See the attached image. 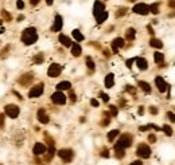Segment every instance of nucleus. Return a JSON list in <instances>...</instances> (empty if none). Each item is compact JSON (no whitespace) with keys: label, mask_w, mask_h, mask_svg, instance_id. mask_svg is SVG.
<instances>
[{"label":"nucleus","mask_w":175,"mask_h":165,"mask_svg":"<svg viewBox=\"0 0 175 165\" xmlns=\"http://www.w3.org/2000/svg\"><path fill=\"white\" fill-rule=\"evenodd\" d=\"M36 40H38V32H36V30L34 27H28L23 31V34H22V42L24 44L30 46V44H34Z\"/></svg>","instance_id":"nucleus-1"},{"label":"nucleus","mask_w":175,"mask_h":165,"mask_svg":"<svg viewBox=\"0 0 175 165\" xmlns=\"http://www.w3.org/2000/svg\"><path fill=\"white\" fill-rule=\"evenodd\" d=\"M131 145H132V134L124 133V134H121V136H120V138H119L117 144L115 145V148L125 149V148H128V146H131Z\"/></svg>","instance_id":"nucleus-2"},{"label":"nucleus","mask_w":175,"mask_h":165,"mask_svg":"<svg viewBox=\"0 0 175 165\" xmlns=\"http://www.w3.org/2000/svg\"><path fill=\"white\" fill-rule=\"evenodd\" d=\"M136 154L141 158H148L151 156V148H150L147 144H140V145L137 146Z\"/></svg>","instance_id":"nucleus-3"},{"label":"nucleus","mask_w":175,"mask_h":165,"mask_svg":"<svg viewBox=\"0 0 175 165\" xmlns=\"http://www.w3.org/2000/svg\"><path fill=\"white\" fill-rule=\"evenodd\" d=\"M58 156L63 160V162H70L71 160H73V150L71 149H67V148H65V149H59L58 150Z\"/></svg>","instance_id":"nucleus-4"},{"label":"nucleus","mask_w":175,"mask_h":165,"mask_svg":"<svg viewBox=\"0 0 175 165\" xmlns=\"http://www.w3.org/2000/svg\"><path fill=\"white\" fill-rule=\"evenodd\" d=\"M61 71H62L61 65H58V63H53V65L49 67V70H47V75L51 77V78H57V77H59Z\"/></svg>","instance_id":"nucleus-5"},{"label":"nucleus","mask_w":175,"mask_h":165,"mask_svg":"<svg viewBox=\"0 0 175 165\" xmlns=\"http://www.w3.org/2000/svg\"><path fill=\"white\" fill-rule=\"evenodd\" d=\"M51 101L54 103H57V105H65V102H66V95L63 94L62 91L58 90L51 95Z\"/></svg>","instance_id":"nucleus-6"},{"label":"nucleus","mask_w":175,"mask_h":165,"mask_svg":"<svg viewBox=\"0 0 175 165\" xmlns=\"http://www.w3.org/2000/svg\"><path fill=\"white\" fill-rule=\"evenodd\" d=\"M32 81H34V74L32 73H26L18 79L20 86H28V85H31Z\"/></svg>","instance_id":"nucleus-7"},{"label":"nucleus","mask_w":175,"mask_h":165,"mask_svg":"<svg viewBox=\"0 0 175 165\" xmlns=\"http://www.w3.org/2000/svg\"><path fill=\"white\" fill-rule=\"evenodd\" d=\"M4 110H5V114L11 118H16L19 115V111H20L19 107L16 106V105H7V106L4 107Z\"/></svg>","instance_id":"nucleus-8"},{"label":"nucleus","mask_w":175,"mask_h":165,"mask_svg":"<svg viewBox=\"0 0 175 165\" xmlns=\"http://www.w3.org/2000/svg\"><path fill=\"white\" fill-rule=\"evenodd\" d=\"M133 12L139 14V15H147L148 12H150V5H147V4H144V3H139L133 7Z\"/></svg>","instance_id":"nucleus-9"},{"label":"nucleus","mask_w":175,"mask_h":165,"mask_svg":"<svg viewBox=\"0 0 175 165\" xmlns=\"http://www.w3.org/2000/svg\"><path fill=\"white\" fill-rule=\"evenodd\" d=\"M43 93V83H39V85H36V86H34L30 90V93H28V97L30 98H38V97H40Z\"/></svg>","instance_id":"nucleus-10"},{"label":"nucleus","mask_w":175,"mask_h":165,"mask_svg":"<svg viewBox=\"0 0 175 165\" xmlns=\"http://www.w3.org/2000/svg\"><path fill=\"white\" fill-rule=\"evenodd\" d=\"M155 85H156V87H158V90H159L160 93H164V91L168 89V85L166 83V81H164L162 77H156L155 78Z\"/></svg>","instance_id":"nucleus-11"},{"label":"nucleus","mask_w":175,"mask_h":165,"mask_svg":"<svg viewBox=\"0 0 175 165\" xmlns=\"http://www.w3.org/2000/svg\"><path fill=\"white\" fill-rule=\"evenodd\" d=\"M36 118H38V121L40 124H49V121H50V118L46 114V110L45 109H39L36 111Z\"/></svg>","instance_id":"nucleus-12"},{"label":"nucleus","mask_w":175,"mask_h":165,"mask_svg":"<svg viewBox=\"0 0 175 165\" xmlns=\"http://www.w3.org/2000/svg\"><path fill=\"white\" fill-rule=\"evenodd\" d=\"M63 26V19L61 15H55V20H54V26L51 27V30L54 32H58L61 31V28H62Z\"/></svg>","instance_id":"nucleus-13"},{"label":"nucleus","mask_w":175,"mask_h":165,"mask_svg":"<svg viewBox=\"0 0 175 165\" xmlns=\"http://www.w3.org/2000/svg\"><path fill=\"white\" fill-rule=\"evenodd\" d=\"M124 47V39L123 38H116V39L112 42V50L115 54H117V51H119V48Z\"/></svg>","instance_id":"nucleus-14"},{"label":"nucleus","mask_w":175,"mask_h":165,"mask_svg":"<svg viewBox=\"0 0 175 165\" xmlns=\"http://www.w3.org/2000/svg\"><path fill=\"white\" fill-rule=\"evenodd\" d=\"M46 146L43 145V144H40V142H38V144H35L34 148H32V152H34L35 156H39V154H45L46 153Z\"/></svg>","instance_id":"nucleus-15"},{"label":"nucleus","mask_w":175,"mask_h":165,"mask_svg":"<svg viewBox=\"0 0 175 165\" xmlns=\"http://www.w3.org/2000/svg\"><path fill=\"white\" fill-rule=\"evenodd\" d=\"M105 11V5H104V3H101V1H96L94 3V7H93V14H94V16H98L100 14H102V12Z\"/></svg>","instance_id":"nucleus-16"},{"label":"nucleus","mask_w":175,"mask_h":165,"mask_svg":"<svg viewBox=\"0 0 175 165\" xmlns=\"http://www.w3.org/2000/svg\"><path fill=\"white\" fill-rule=\"evenodd\" d=\"M135 62H136L137 67H139L140 70H147V69H148L147 59H144V58H135Z\"/></svg>","instance_id":"nucleus-17"},{"label":"nucleus","mask_w":175,"mask_h":165,"mask_svg":"<svg viewBox=\"0 0 175 165\" xmlns=\"http://www.w3.org/2000/svg\"><path fill=\"white\" fill-rule=\"evenodd\" d=\"M113 85H115V75L110 73V74H108L105 77V87L110 89V87H113Z\"/></svg>","instance_id":"nucleus-18"},{"label":"nucleus","mask_w":175,"mask_h":165,"mask_svg":"<svg viewBox=\"0 0 175 165\" xmlns=\"http://www.w3.org/2000/svg\"><path fill=\"white\" fill-rule=\"evenodd\" d=\"M58 39H59V42L65 46V47H70L71 46V40H70V38H67L66 35H63V34H59V36H58Z\"/></svg>","instance_id":"nucleus-19"},{"label":"nucleus","mask_w":175,"mask_h":165,"mask_svg":"<svg viewBox=\"0 0 175 165\" xmlns=\"http://www.w3.org/2000/svg\"><path fill=\"white\" fill-rule=\"evenodd\" d=\"M70 87H71V83L67 82V81H62V82H59L57 85V90L62 91V90H70Z\"/></svg>","instance_id":"nucleus-20"},{"label":"nucleus","mask_w":175,"mask_h":165,"mask_svg":"<svg viewBox=\"0 0 175 165\" xmlns=\"http://www.w3.org/2000/svg\"><path fill=\"white\" fill-rule=\"evenodd\" d=\"M150 46L154 48H162L163 47V42L160 39H156V38H152L151 40H150Z\"/></svg>","instance_id":"nucleus-21"},{"label":"nucleus","mask_w":175,"mask_h":165,"mask_svg":"<svg viewBox=\"0 0 175 165\" xmlns=\"http://www.w3.org/2000/svg\"><path fill=\"white\" fill-rule=\"evenodd\" d=\"M154 59H155V62L158 63V65H160V66H164L163 62H164V55L162 54V52L156 51L155 54H154Z\"/></svg>","instance_id":"nucleus-22"},{"label":"nucleus","mask_w":175,"mask_h":165,"mask_svg":"<svg viewBox=\"0 0 175 165\" xmlns=\"http://www.w3.org/2000/svg\"><path fill=\"white\" fill-rule=\"evenodd\" d=\"M81 52H82V48H81V46L78 43H74V44H71V54L74 55V56H80L81 55Z\"/></svg>","instance_id":"nucleus-23"},{"label":"nucleus","mask_w":175,"mask_h":165,"mask_svg":"<svg viewBox=\"0 0 175 165\" xmlns=\"http://www.w3.org/2000/svg\"><path fill=\"white\" fill-rule=\"evenodd\" d=\"M139 87L141 89V90L144 91V93H151V86H150V83H147V82H144V81H139Z\"/></svg>","instance_id":"nucleus-24"},{"label":"nucleus","mask_w":175,"mask_h":165,"mask_svg":"<svg viewBox=\"0 0 175 165\" xmlns=\"http://www.w3.org/2000/svg\"><path fill=\"white\" fill-rule=\"evenodd\" d=\"M135 35H136L135 28H128V30H127V32H125V38H127V40H129V42L135 39Z\"/></svg>","instance_id":"nucleus-25"},{"label":"nucleus","mask_w":175,"mask_h":165,"mask_svg":"<svg viewBox=\"0 0 175 165\" xmlns=\"http://www.w3.org/2000/svg\"><path fill=\"white\" fill-rule=\"evenodd\" d=\"M106 19H108V12H106V11H104L102 14H100L98 16H96V20H97L98 24H101L102 22H105Z\"/></svg>","instance_id":"nucleus-26"},{"label":"nucleus","mask_w":175,"mask_h":165,"mask_svg":"<svg viewBox=\"0 0 175 165\" xmlns=\"http://www.w3.org/2000/svg\"><path fill=\"white\" fill-rule=\"evenodd\" d=\"M73 36H74V39L77 40V42H81V40H84V35L81 34V31L80 30H73Z\"/></svg>","instance_id":"nucleus-27"},{"label":"nucleus","mask_w":175,"mask_h":165,"mask_svg":"<svg viewBox=\"0 0 175 165\" xmlns=\"http://www.w3.org/2000/svg\"><path fill=\"white\" fill-rule=\"evenodd\" d=\"M119 133H120V132H119V129L110 130V132L108 133V140H109L110 142H113V140H115V138H116L117 136H119Z\"/></svg>","instance_id":"nucleus-28"},{"label":"nucleus","mask_w":175,"mask_h":165,"mask_svg":"<svg viewBox=\"0 0 175 165\" xmlns=\"http://www.w3.org/2000/svg\"><path fill=\"white\" fill-rule=\"evenodd\" d=\"M49 152L46 153V161H50L51 158H53V156H54V153H55V148L54 146H49Z\"/></svg>","instance_id":"nucleus-29"},{"label":"nucleus","mask_w":175,"mask_h":165,"mask_svg":"<svg viewBox=\"0 0 175 165\" xmlns=\"http://www.w3.org/2000/svg\"><path fill=\"white\" fill-rule=\"evenodd\" d=\"M104 115H105V118L102 120L101 122H100V125H101V126H108V125H109V122H110V118H109V117H110V114L105 111Z\"/></svg>","instance_id":"nucleus-30"},{"label":"nucleus","mask_w":175,"mask_h":165,"mask_svg":"<svg viewBox=\"0 0 175 165\" xmlns=\"http://www.w3.org/2000/svg\"><path fill=\"white\" fill-rule=\"evenodd\" d=\"M150 12H152L154 15L159 14V3H154L150 5Z\"/></svg>","instance_id":"nucleus-31"},{"label":"nucleus","mask_w":175,"mask_h":165,"mask_svg":"<svg viewBox=\"0 0 175 165\" xmlns=\"http://www.w3.org/2000/svg\"><path fill=\"white\" fill-rule=\"evenodd\" d=\"M115 153H116L117 158H123L125 156V150L121 149V148H115Z\"/></svg>","instance_id":"nucleus-32"},{"label":"nucleus","mask_w":175,"mask_h":165,"mask_svg":"<svg viewBox=\"0 0 175 165\" xmlns=\"http://www.w3.org/2000/svg\"><path fill=\"white\" fill-rule=\"evenodd\" d=\"M86 66H88V69H89L90 71L94 70V62L90 56H86Z\"/></svg>","instance_id":"nucleus-33"},{"label":"nucleus","mask_w":175,"mask_h":165,"mask_svg":"<svg viewBox=\"0 0 175 165\" xmlns=\"http://www.w3.org/2000/svg\"><path fill=\"white\" fill-rule=\"evenodd\" d=\"M43 60H45V56H43V54H38L34 56V63H36V65H42Z\"/></svg>","instance_id":"nucleus-34"},{"label":"nucleus","mask_w":175,"mask_h":165,"mask_svg":"<svg viewBox=\"0 0 175 165\" xmlns=\"http://www.w3.org/2000/svg\"><path fill=\"white\" fill-rule=\"evenodd\" d=\"M127 11H128V10H127L125 7L119 8V10L116 11V18H121V16H124L125 14H127Z\"/></svg>","instance_id":"nucleus-35"},{"label":"nucleus","mask_w":175,"mask_h":165,"mask_svg":"<svg viewBox=\"0 0 175 165\" xmlns=\"http://www.w3.org/2000/svg\"><path fill=\"white\" fill-rule=\"evenodd\" d=\"M162 130L166 133V136H172V129H171V126L170 125H163Z\"/></svg>","instance_id":"nucleus-36"},{"label":"nucleus","mask_w":175,"mask_h":165,"mask_svg":"<svg viewBox=\"0 0 175 165\" xmlns=\"http://www.w3.org/2000/svg\"><path fill=\"white\" fill-rule=\"evenodd\" d=\"M45 138H46V142L49 144V146H54V140L49 133H45Z\"/></svg>","instance_id":"nucleus-37"},{"label":"nucleus","mask_w":175,"mask_h":165,"mask_svg":"<svg viewBox=\"0 0 175 165\" xmlns=\"http://www.w3.org/2000/svg\"><path fill=\"white\" fill-rule=\"evenodd\" d=\"M1 16H3V19H5L7 22H11V19H12L11 15H10V14H8L5 10H3V11H1Z\"/></svg>","instance_id":"nucleus-38"},{"label":"nucleus","mask_w":175,"mask_h":165,"mask_svg":"<svg viewBox=\"0 0 175 165\" xmlns=\"http://www.w3.org/2000/svg\"><path fill=\"white\" fill-rule=\"evenodd\" d=\"M8 51H10V47H5L4 50H1V52H0V58L4 59L8 56Z\"/></svg>","instance_id":"nucleus-39"},{"label":"nucleus","mask_w":175,"mask_h":165,"mask_svg":"<svg viewBox=\"0 0 175 165\" xmlns=\"http://www.w3.org/2000/svg\"><path fill=\"white\" fill-rule=\"evenodd\" d=\"M109 109H110V115L116 117L117 113H119V111H117V107H116V106H113V105H110V106H109Z\"/></svg>","instance_id":"nucleus-40"},{"label":"nucleus","mask_w":175,"mask_h":165,"mask_svg":"<svg viewBox=\"0 0 175 165\" xmlns=\"http://www.w3.org/2000/svg\"><path fill=\"white\" fill-rule=\"evenodd\" d=\"M167 118L171 122H175V114L172 113V111H167Z\"/></svg>","instance_id":"nucleus-41"},{"label":"nucleus","mask_w":175,"mask_h":165,"mask_svg":"<svg viewBox=\"0 0 175 165\" xmlns=\"http://www.w3.org/2000/svg\"><path fill=\"white\" fill-rule=\"evenodd\" d=\"M125 90L128 91V93H131V94H133V95L136 94V90H135V89H133L132 86H129V85H128V86H127V87H125Z\"/></svg>","instance_id":"nucleus-42"},{"label":"nucleus","mask_w":175,"mask_h":165,"mask_svg":"<svg viewBox=\"0 0 175 165\" xmlns=\"http://www.w3.org/2000/svg\"><path fill=\"white\" fill-rule=\"evenodd\" d=\"M133 62H135V58L128 59V60L125 62V65H127V67H128V69H131V67H132V63H133Z\"/></svg>","instance_id":"nucleus-43"},{"label":"nucleus","mask_w":175,"mask_h":165,"mask_svg":"<svg viewBox=\"0 0 175 165\" xmlns=\"http://www.w3.org/2000/svg\"><path fill=\"white\" fill-rule=\"evenodd\" d=\"M100 97H101L102 101H105V102H108V101H109V95L105 94V93H101V94H100Z\"/></svg>","instance_id":"nucleus-44"},{"label":"nucleus","mask_w":175,"mask_h":165,"mask_svg":"<svg viewBox=\"0 0 175 165\" xmlns=\"http://www.w3.org/2000/svg\"><path fill=\"white\" fill-rule=\"evenodd\" d=\"M16 5H18L19 10H23V8H24V3L22 1V0H18V1H16Z\"/></svg>","instance_id":"nucleus-45"},{"label":"nucleus","mask_w":175,"mask_h":165,"mask_svg":"<svg viewBox=\"0 0 175 165\" xmlns=\"http://www.w3.org/2000/svg\"><path fill=\"white\" fill-rule=\"evenodd\" d=\"M148 141L151 142V144H154V142H156V137L154 134H150V136H148Z\"/></svg>","instance_id":"nucleus-46"},{"label":"nucleus","mask_w":175,"mask_h":165,"mask_svg":"<svg viewBox=\"0 0 175 165\" xmlns=\"http://www.w3.org/2000/svg\"><path fill=\"white\" fill-rule=\"evenodd\" d=\"M4 128V114H0V129Z\"/></svg>","instance_id":"nucleus-47"},{"label":"nucleus","mask_w":175,"mask_h":165,"mask_svg":"<svg viewBox=\"0 0 175 165\" xmlns=\"http://www.w3.org/2000/svg\"><path fill=\"white\" fill-rule=\"evenodd\" d=\"M150 113L155 115V114H158V109H156L155 106H150Z\"/></svg>","instance_id":"nucleus-48"},{"label":"nucleus","mask_w":175,"mask_h":165,"mask_svg":"<svg viewBox=\"0 0 175 165\" xmlns=\"http://www.w3.org/2000/svg\"><path fill=\"white\" fill-rule=\"evenodd\" d=\"M70 101H71V102H75V99H77V97H75V94H74L73 91H70Z\"/></svg>","instance_id":"nucleus-49"},{"label":"nucleus","mask_w":175,"mask_h":165,"mask_svg":"<svg viewBox=\"0 0 175 165\" xmlns=\"http://www.w3.org/2000/svg\"><path fill=\"white\" fill-rule=\"evenodd\" d=\"M101 156H102V157H106V158H108V157H109V152H108V149H102Z\"/></svg>","instance_id":"nucleus-50"},{"label":"nucleus","mask_w":175,"mask_h":165,"mask_svg":"<svg viewBox=\"0 0 175 165\" xmlns=\"http://www.w3.org/2000/svg\"><path fill=\"white\" fill-rule=\"evenodd\" d=\"M90 103H92V105H93V106H96V107H97L98 106V101H97V99H90Z\"/></svg>","instance_id":"nucleus-51"},{"label":"nucleus","mask_w":175,"mask_h":165,"mask_svg":"<svg viewBox=\"0 0 175 165\" xmlns=\"http://www.w3.org/2000/svg\"><path fill=\"white\" fill-rule=\"evenodd\" d=\"M150 128H151V125H147V126H140L139 129L141 130V132H145V130H148Z\"/></svg>","instance_id":"nucleus-52"},{"label":"nucleus","mask_w":175,"mask_h":165,"mask_svg":"<svg viewBox=\"0 0 175 165\" xmlns=\"http://www.w3.org/2000/svg\"><path fill=\"white\" fill-rule=\"evenodd\" d=\"M129 165H143V161H139V160H136V161H132Z\"/></svg>","instance_id":"nucleus-53"},{"label":"nucleus","mask_w":175,"mask_h":165,"mask_svg":"<svg viewBox=\"0 0 175 165\" xmlns=\"http://www.w3.org/2000/svg\"><path fill=\"white\" fill-rule=\"evenodd\" d=\"M39 1H40V0H30V4H31V5H36Z\"/></svg>","instance_id":"nucleus-54"},{"label":"nucleus","mask_w":175,"mask_h":165,"mask_svg":"<svg viewBox=\"0 0 175 165\" xmlns=\"http://www.w3.org/2000/svg\"><path fill=\"white\" fill-rule=\"evenodd\" d=\"M147 30H148V32H150L151 35H154V34H155V32H154V30H152L151 26H147Z\"/></svg>","instance_id":"nucleus-55"},{"label":"nucleus","mask_w":175,"mask_h":165,"mask_svg":"<svg viewBox=\"0 0 175 165\" xmlns=\"http://www.w3.org/2000/svg\"><path fill=\"white\" fill-rule=\"evenodd\" d=\"M168 5L172 7V8H175V0H170V1H168Z\"/></svg>","instance_id":"nucleus-56"},{"label":"nucleus","mask_w":175,"mask_h":165,"mask_svg":"<svg viewBox=\"0 0 175 165\" xmlns=\"http://www.w3.org/2000/svg\"><path fill=\"white\" fill-rule=\"evenodd\" d=\"M137 111H139V114H140V115H141V114L144 113V107H143V106H140V107H139V110H137Z\"/></svg>","instance_id":"nucleus-57"},{"label":"nucleus","mask_w":175,"mask_h":165,"mask_svg":"<svg viewBox=\"0 0 175 165\" xmlns=\"http://www.w3.org/2000/svg\"><path fill=\"white\" fill-rule=\"evenodd\" d=\"M104 55H105V56H106V58H109V56H110V54H109V51H108V50H104Z\"/></svg>","instance_id":"nucleus-58"},{"label":"nucleus","mask_w":175,"mask_h":165,"mask_svg":"<svg viewBox=\"0 0 175 165\" xmlns=\"http://www.w3.org/2000/svg\"><path fill=\"white\" fill-rule=\"evenodd\" d=\"M53 1H54V0H46L47 5H51V4H53Z\"/></svg>","instance_id":"nucleus-59"},{"label":"nucleus","mask_w":175,"mask_h":165,"mask_svg":"<svg viewBox=\"0 0 175 165\" xmlns=\"http://www.w3.org/2000/svg\"><path fill=\"white\" fill-rule=\"evenodd\" d=\"M168 16H170V18H172V16H175V12H172V14H170V15H168Z\"/></svg>","instance_id":"nucleus-60"},{"label":"nucleus","mask_w":175,"mask_h":165,"mask_svg":"<svg viewBox=\"0 0 175 165\" xmlns=\"http://www.w3.org/2000/svg\"><path fill=\"white\" fill-rule=\"evenodd\" d=\"M129 1H135V0H129Z\"/></svg>","instance_id":"nucleus-61"}]
</instances>
